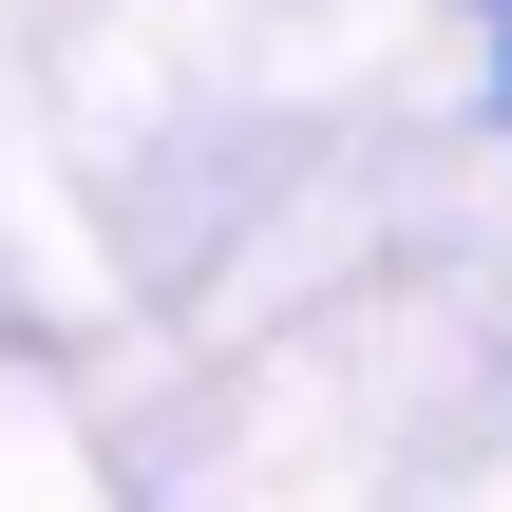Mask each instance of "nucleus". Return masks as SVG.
Wrapping results in <instances>:
<instances>
[{"label":"nucleus","instance_id":"nucleus-1","mask_svg":"<svg viewBox=\"0 0 512 512\" xmlns=\"http://www.w3.org/2000/svg\"><path fill=\"white\" fill-rule=\"evenodd\" d=\"M475 76H494V114H512V0H475Z\"/></svg>","mask_w":512,"mask_h":512}]
</instances>
